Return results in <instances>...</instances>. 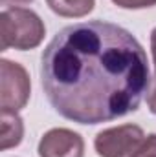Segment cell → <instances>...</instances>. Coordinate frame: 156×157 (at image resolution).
<instances>
[{
  "label": "cell",
  "instance_id": "6da1fadb",
  "mask_svg": "<svg viewBox=\"0 0 156 157\" xmlns=\"http://www.w3.org/2000/svg\"><path fill=\"white\" fill-rule=\"evenodd\" d=\"M40 62L50 104L79 124L109 122L138 110L151 84L142 44L121 26L103 20L63 28Z\"/></svg>",
  "mask_w": 156,
  "mask_h": 157
},
{
  "label": "cell",
  "instance_id": "7a4b0ae2",
  "mask_svg": "<svg viewBox=\"0 0 156 157\" xmlns=\"http://www.w3.org/2000/svg\"><path fill=\"white\" fill-rule=\"evenodd\" d=\"M44 22L26 7H7L0 15V48L20 51L37 48L44 39Z\"/></svg>",
  "mask_w": 156,
  "mask_h": 157
},
{
  "label": "cell",
  "instance_id": "3957f363",
  "mask_svg": "<svg viewBox=\"0 0 156 157\" xmlns=\"http://www.w3.org/2000/svg\"><path fill=\"white\" fill-rule=\"evenodd\" d=\"M0 108L2 112H18L30 99V75L28 71L7 59L0 60Z\"/></svg>",
  "mask_w": 156,
  "mask_h": 157
},
{
  "label": "cell",
  "instance_id": "277c9868",
  "mask_svg": "<svg viewBox=\"0 0 156 157\" xmlns=\"http://www.w3.org/2000/svg\"><path fill=\"white\" fill-rule=\"evenodd\" d=\"M145 133L136 124H123L97 133L94 146L99 157H130L143 143Z\"/></svg>",
  "mask_w": 156,
  "mask_h": 157
},
{
  "label": "cell",
  "instance_id": "5b68a950",
  "mask_svg": "<svg viewBox=\"0 0 156 157\" xmlns=\"http://www.w3.org/2000/svg\"><path fill=\"white\" fill-rule=\"evenodd\" d=\"M84 143L81 135L68 128H53L39 143L40 157H83Z\"/></svg>",
  "mask_w": 156,
  "mask_h": 157
},
{
  "label": "cell",
  "instance_id": "8992f818",
  "mask_svg": "<svg viewBox=\"0 0 156 157\" xmlns=\"http://www.w3.org/2000/svg\"><path fill=\"white\" fill-rule=\"evenodd\" d=\"M0 126H2V133H0V148L2 150L20 144L22 135H24V124H22V119L17 115V112H2Z\"/></svg>",
  "mask_w": 156,
  "mask_h": 157
},
{
  "label": "cell",
  "instance_id": "52a82bcc",
  "mask_svg": "<svg viewBox=\"0 0 156 157\" xmlns=\"http://www.w3.org/2000/svg\"><path fill=\"white\" fill-rule=\"evenodd\" d=\"M46 2L53 13L68 18H79L88 15L96 4V0H46Z\"/></svg>",
  "mask_w": 156,
  "mask_h": 157
},
{
  "label": "cell",
  "instance_id": "ba28073f",
  "mask_svg": "<svg viewBox=\"0 0 156 157\" xmlns=\"http://www.w3.org/2000/svg\"><path fill=\"white\" fill-rule=\"evenodd\" d=\"M130 157H156V133L143 139V143L138 146V150Z\"/></svg>",
  "mask_w": 156,
  "mask_h": 157
},
{
  "label": "cell",
  "instance_id": "9c48e42d",
  "mask_svg": "<svg viewBox=\"0 0 156 157\" xmlns=\"http://www.w3.org/2000/svg\"><path fill=\"white\" fill-rule=\"evenodd\" d=\"M112 2L125 9H142V7L156 6V0H112Z\"/></svg>",
  "mask_w": 156,
  "mask_h": 157
},
{
  "label": "cell",
  "instance_id": "30bf717a",
  "mask_svg": "<svg viewBox=\"0 0 156 157\" xmlns=\"http://www.w3.org/2000/svg\"><path fill=\"white\" fill-rule=\"evenodd\" d=\"M147 104H149V110L156 113V73L154 77L151 78V84H149V90H147Z\"/></svg>",
  "mask_w": 156,
  "mask_h": 157
},
{
  "label": "cell",
  "instance_id": "8fae6325",
  "mask_svg": "<svg viewBox=\"0 0 156 157\" xmlns=\"http://www.w3.org/2000/svg\"><path fill=\"white\" fill-rule=\"evenodd\" d=\"M151 49H153V59H154V66H156V28L151 33Z\"/></svg>",
  "mask_w": 156,
  "mask_h": 157
},
{
  "label": "cell",
  "instance_id": "7c38bea8",
  "mask_svg": "<svg viewBox=\"0 0 156 157\" xmlns=\"http://www.w3.org/2000/svg\"><path fill=\"white\" fill-rule=\"evenodd\" d=\"M4 2H13V4H26V2H31V0H4Z\"/></svg>",
  "mask_w": 156,
  "mask_h": 157
}]
</instances>
